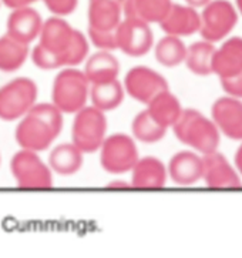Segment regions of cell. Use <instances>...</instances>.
<instances>
[{"instance_id":"cell-1","label":"cell","mask_w":242,"mask_h":258,"mask_svg":"<svg viewBox=\"0 0 242 258\" xmlns=\"http://www.w3.org/2000/svg\"><path fill=\"white\" fill-rule=\"evenodd\" d=\"M75 30L64 17L51 16L43 22L39 43L30 51L36 67L42 70H59L70 67V47Z\"/></svg>"},{"instance_id":"cell-2","label":"cell","mask_w":242,"mask_h":258,"mask_svg":"<svg viewBox=\"0 0 242 258\" xmlns=\"http://www.w3.org/2000/svg\"><path fill=\"white\" fill-rule=\"evenodd\" d=\"M171 128L180 142L202 156L218 150L219 130L211 118L195 108H183Z\"/></svg>"},{"instance_id":"cell-3","label":"cell","mask_w":242,"mask_h":258,"mask_svg":"<svg viewBox=\"0 0 242 258\" xmlns=\"http://www.w3.org/2000/svg\"><path fill=\"white\" fill-rule=\"evenodd\" d=\"M90 82L83 70L77 67H63L54 77L51 89V103L64 114H74L87 106Z\"/></svg>"},{"instance_id":"cell-4","label":"cell","mask_w":242,"mask_h":258,"mask_svg":"<svg viewBox=\"0 0 242 258\" xmlns=\"http://www.w3.org/2000/svg\"><path fill=\"white\" fill-rule=\"evenodd\" d=\"M10 173L19 188L49 190L53 187V171L39 153L20 149L10 160Z\"/></svg>"},{"instance_id":"cell-5","label":"cell","mask_w":242,"mask_h":258,"mask_svg":"<svg viewBox=\"0 0 242 258\" xmlns=\"http://www.w3.org/2000/svg\"><path fill=\"white\" fill-rule=\"evenodd\" d=\"M39 87L29 77H16L0 87V120L15 121L37 103Z\"/></svg>"},{"instance_id":"cell-6","label":"cell","mask_w":242,"mask_h":258,"mask_svg":"<svg viewBox=\"0 0 242 258\" xmlns=\"http://www.w3.org/2000/svg\"><path fill=\"white\" fill-rule=\"evenodd\" d=\"M74 114L71 143H74L84 154L99 151L104 139L107 137L109 124L106 113L94 106H84Z\"/></svg>"},{"instance_id":"cell-7","label":"cell","mask_w":242,"mask_h":258,"mask_svg":"<svg viewBox=\"0 0 242 258\" xmlns=\"http://www.w3.org/2000/svg\"><path fill=\"white\" fill-rule=\"evenodd\" d=\"M99 151L103 170L114 175L130 173L137 160L140 158L138 147L134 137L124 133L107 136Z\"/></svg>"},{"instance_id":"cell-8","label":"cell","mask_w":242,"mask_h":258,"mask_svg":"<svg viewBox=\"0 0 242 258\" xmlns=\"http://www.w3.org/2000/svg\"><path fill=\"white\" fill-rule=\"evenodd\" d=\"M198 33L204 40L217 43L225 39L238 23V10L229 0H211L200 13Z\"/></svg>"},{"instance_id":"cell-9","label":"cell","mask_w":242,"mask_h":258,"mask_svg":"<svg viewBox=\"0 0 242 258\" xmlns=\"http://www.w3.org/2000/svg\"><path fill=\"white\" fill-rule=\"evenodd\" d=\"M117 50L130 57H142L154 47V33L151 25L131 17H123L116 29Z\"/></svg>"},{"instance_id":"cell-10","label":"cell","mask_w":242,"mask_h":258,"mask_svg":"<svg viewBox=\"0 0 242 258\" xmlns=\"http://www.w3.org/2000/svg\"><path fill=\"white\" fill-rule=\"evenodd\" d=\"M124 90L135 101L147 104L158 93L168 90L167 79L147 66H135L124 77Z\"/></svg>"},{"instance_id":"cell-11","label":"cell","mask_w":242,"mask_h":258,"mask_svg":"<svg viewBox=\"0 0 242 258\" xmlns=\"http://www.w3.org/2000/svg\"><path fill=\"white\" fill-rule=\"evenodd\" d=\"M15 137L20 149L40 153L47 150L59 134L40 117L27 113L19 120Z\"/></svg>"},{"instance_id":"cell-12","label":"cell","mask_w":242,"mask_h":258,"mask_svg":"<svg viewBox=\"0 0 242 258\" xmlns=\"http://www.w3.org/2000/svg\"><path fill=\"white\" fill-rule=\"evenodd\" d=\"M202 180L209 188H238L242 185L234 167L218 150L202 156Z\"/></svg>"},{"instance_id":"cell-13","label":"cell","mask_w":242,"mask_h":258,"mask_svg":"<svg viewBox=\"0 0 242 258\" xmlns=\"http://www.w3.org/2000/svg\"><path fill=\"white\" fill-rule=\"evenodd\" d=\"M43 22L42 15L33 6L13 9L6 22V34L17 42L30 46L39 39Z\"/></svg>"},{"instance_id":"cell-14","label":"cell","mask_w":242,"mask_h":258,"mask_svg":"<svg viewBox=\"0 0 242 258\" xmlns=\"http://www.w3.org/2000/svg\"><path fill=\"white\" fill-rule=\"evenodd\" d=\"M212 121L231 140H242V101L232 96L219 97L211 108Z\"/></svg>"},{"instance_id":"cell-15","label":"cell","mask_w":242,"mask_h":258,"mask_svg":"<svg viewBox=\"0 0 242 258\" xmlns=\"http://www.w3.org/2000/svg\"><path fill=\"white\" fill-rule=\"evenodd\" d=\"M158 25L166 34L185 37V36H192L200 30L201 17L198 9L191 8L188 5L173 3L167 16Z\"/></svg>"},{"instance_id":"cell-16","label":"cell","mask_w":242,"mask_h":258,"mask_svg":"<svg viewBox=\"0 0 242 258\" xmlns=\"http://www.w3.org/2000/svg\"><path fill=\"white\" fill-rule=\"evenodd\" d=\"M130 173V183L138 190H159L167 183V167L157 157L138 158Z\"/></svg>"},{"instance_id":"cell-17","label":"cell","mask_w":242,"mask_h":258,"mask_svg":"<svg viewBox=\"0 0 242 258\" xmlns=\"http://www.w3.org/2000/svg\"><path fill=\"white\" fill-rule=\"evenodd\" d=\"M170 178L178 185H192L202 178V157L190 150L178 151L167 167Z\"/></svg>"},{"instance_id":"cell-18","label":"cell","mask_w":242,"mask_h":258,"mask_svg":"<svg viewBox=\"0 0 242 258\" xmlns=\"http://www.w3.org/2000/svg\"><path fill=\"white\" fill-rule=\"evenodd\" d=\"M242 72V37H231L215 49L212 57V75L219 80L232 79Z\"/></svg>"},{"instance_id":"cell-19","label":"cell","mask_w":242,"mask_h":258,"mask_svg":"<svg viewBox=\"0 0 242 258\" xmlns=\"http://www.w3.org/2000/svg\"><path fill=\"white\" fill-rule=\"evenodd\" d=\"M123 17V6L116 0H89V27L101 32H114Z\"/></svg>"},{"instance_id":"cell-20","label":"cell","mask_w":242,"mask_h":258,"mask_svg":"<svg viewBox=\"0 0 242 258\" xmlns=\"http://www.w3.org/2000/svg\"><path fill=\"white\" fill-rule=\"evenodd\" d=\"M84 75L90 84L111 82L118 79L120 75V61L113 54V51L99 50L93 53L92 56L86 58L84 61Z\"/></svg>"},{"instance_id":"cell-21","label":"cell","mask_w":242,"mask_h":258,"mask_svg":"<svg viewBox=\"0 0 242 258\" xmlns=\"http://www.w3.org/2000/svg\"><path fill=\"white\" fill-rule=\"evenodd\" d=\"M84 163V153L74 143H61L50 151L49 166L51 171L61 177L77 174Z\"/></svg>"},{"instance_id":"cell-22","label":"cell","mask_w":242,"mask_h":258,"mask_svg":"<svg viewBox=\"0 0 242 258\" xmlns=\"http://www.w3.org/2000/svg\"><path fill=\"white\" fill-rule=\"evenodd\" d=\"M173 3V0H125L123 15L124 17L142 20L148 25H158L167 16Z\"/></svg>"},{"instance_id":"cell-23","label":"cell","mask_w":242,"mask_h":258,"mask_svg":"<svg viewBox=\"0 0 242 258\" xmlns=\"http://www.w3.org/2000/svg\"><path fill=\"white\" fill-rule=\"evenodd\" d=\"M145 106L152 118L166 128H171L183 113L181 103L174 93L170 92V89L154 96Z\"/></svg>"},{"instance_id":"cell-24","label":"cell","mask_w":242,"mask_h":258,"mask_svg":"<svg viewBox=\"0 0 242 258\" xmlns=\"http://www.w3.org/2000/svg\"><path fill=\"white\" fill-rule=\"evenodd\" d=\"M124 99V86H123V83L118 82V79L111 80V82L90 84L89 100L92 101V106L97 107L104 113L120 107L123 104Z\"/></svg>"},{"instance_id":"cell-25","label":"cell","mask_w":242,"mask_h":258,"mask_svg":"<svg viewBox=\"0 0 242 258\" xmlns=\"http://www.w3.org/2000/svg\"><path fill=\"white\" fill-rule=\"evenodd\" d=\"M29 56V44L17 42L8 34L0 37V72L15 73L25 66Z\"/></svg>"},{"instance_id":"cell-26","label":"cell","mask_w":242,"mask_h":258,"mask_svg":"<svg viewBox=\"0 0 242 258\" xmlns=\"http://www.w3.org/2000/svg\"><path fill=\"white\" fill-rule=\"evenodd\" d=\"M215 53L214 43L201 40L187 47L184 63L195 76L212 75V57Z\"/></svg>"},{"instance_id":"cell-27","label":"cell","mask_w":242,"mask_h":258,"mask_svg":"<svg viewBox=\"0 0 242 258\" xmlns=\"http://www.w3.org/2000/svg\"><path fill=\"white\" fill-rule=\"evenodd\" d=\"M187 54V46L181 37L166 34L154 44V56L161 66L177 67L183 64Z\"/></svg>"},{"instance_id":"cell-28","label":"cell","mask_w":242,"mask_h":258,"mask_svg":"<svg viewBox=\"0 0 242 258\" xmlns=\"http://www.w3.org/2000/svg\"><path fill=\"white\" fill-rule=\"evenodd\" d=\"M167 130L168 128L152 118V116L147 111V108L134 117L133 123H131L134 140L144 143V144H155L161 142L166 137Z\"/></svg>"},{"instance_id":"cell-29","label":"cell","mask_w":242,"mask_h":258,"mask_svg":"<svg viewBox=\"0 0 242 258\" xmlns=\"http://www.w3.org/2000/svg\"><path fill=\"white\" fill-rule=\"evenodd\" d=\"M29 113L40 117L60 136L61 130H63V125H64V120H63L64 113L59 107H56L53 103H36L33 107L30 108Z\"/></svg>"},{"instance_id":"cell-30","label":"cell","mask_w":242,"mask_h":258,"mask_svg":"<svg viewBox=\"0 0 242 258\" xmlns=\"http://www.w3.org/2000/svg\"><path fill=\"white\" fill-rule=\"evenodd\" d=\"M87 39L99 50H117L116 30L114 32H101V30H96V29L89 27L87 29Z\"/></svg>"},{"instance_id":"cell-31","label":"cell","mask_w":242,"mask_h":258,"mask_svg":"<svg viewBox=\"0 0 242 258\" xmlns=\"http://www.w3.org/2000/svg\"><path fill=\"white\" fill-rule=\"evenodd\" d=\"M44 6L53 16L66 17L74 13L78 6V0H42Z\"/></svg>"},{"instance_id":"cell-32","label":"cell","mask_w":242,"mask_h":258,"mask_svg":"<svg viewBox=\"0 0 242 258\" xmlns=\"http://www.w3.org/2000/svg\"><path fill=\"white\" fill-rule=\"evenodd\" d=\"M221 86L228 96L242 99V72L232 79H222Z\"/></svg>"},{"instance_id":"cell-33","label":"cell","mask_w":242,"mask_h":258,"mask_svg":"<svg viewBox=\"0 0 242 258\" xmlns=\"http://www.w3.org/2000/svg\"><path fill=\"white\" fill-rule=\"evenodd\" d=\"M2 5H5L6 8L13 10L19 8H27V6H33L36 2L39 0H0Z\"/></svg>"},{"instance_id":"cell-34","label":"cell","mask_w":242,"mask_h":258,"mask_svg":"<svg viewBox=\"0 0 242 258\" xmlns=\"http://www.w3.org/2000/svg\"><path fill=\"white\" fill-rule=\"evenodd\" d=\"M106 188H109V190H130V188H133V185L130 181H125V180H113L106 185Z\"/></svg>"},{"instance_id":"cell-35","label":"cell","mask_w":242,"mask_h":258,"mask_svg":"<svg viewBox=\"0 0 242 258\" xmlns=\"http://www.w3.org/2000/svg\"><path fill=\"white\" fill-rule=\"evenodd\" d=\"M235 167H236L238 173L242 175V143L235 153Z\"/></svg>"},{"instance_id":"cell-36","label":"cell","mask_w":242,"mask_h":258,"mask_svg":"<svg viewBox=\"0 0 242 258\" xmlns=\"http://www.w3.org/2000/svg\"><path fill=\"white\" fill-rule=\"evenodd\" d=\"M184 2H185V5H188L191 8L202 9L205 5H208L211 0H184Z\"/></svg>"},{"instance_id":"cell-37","label":"cell","mask_w":242,"mask_h":258,"mask_svg":"<svg viewBox=\"0 0 242 258\" xmlns=\"http://www.w3.org/2000/svg\"><path fill=\"white\" fill-rule=\"evenodd\" d=\"M235 8L238 10V15L242 16V0H235Z\"/></svg>"},{"instance_id":"cell-38","label":"cell","mask_w":242,"mask_h":258,"mask_svg":"<svg viewBox=\"0 0 242 258\" xmlns=\"http://www.w3.org/2000/svg\"><path fill=\"white\" fill-rule=\"evenodd\" d=\"M116 2H117V3H120V5H121V6H123V5H124V2H125V0H116Z\"/></svg>"},{"instance_id":"cell-39","label":"cell","mask_w":242,"mask_h":258,"mask_svg":"<svg viewBox=\"0 0 242 258\" xmlns=\"http://www.w3.org/2000/svg\"><path fill=\"white\" fill-rule=\"evenodd\" d=\"M0 164H2V156H0Z\"/></svg>"},{"instance_id":"cell-40","label":"cell","mask_w":242,"mask_h":258,"mask_svg":"<svg viewBox=\"0 0 242 258\" xmlns=\"http://www.w3.org/2000/svg\"><path fill=\"white\" fill-rule=\"evenodd\" d=\"M0 6H2V2H0Z\"/></svg>"}]
</instances>
